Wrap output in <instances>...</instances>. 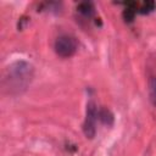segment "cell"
<instances>
[{
    "label": "cell",
    "instance_id": "6da1fadb",
    "mask_svg": "<svg viewBox=\"0 0 156 156\" xmlns=\"http://www.w3.org/2000/svg\"><path fill=\"white\" fill-rule=\"evenodd\" d=\"M33 78V67L26 61H16L7 67V74L5 82H7V88L12 91L24 90Z\"/></svg>",
    "mask_w": 156,
    "mask_h": 156
},
{
    "label": "cell",
    "instance_id": "7a4b0ae2",
    "mask_svg": "<svg viewBox=\"0 0 156 156\" xmlns=\"http://www.w3.org/2000/svg\"><path fill=\"white\" fill-rule=\"evenodd\" d=\"M98 107L96 104L90 100L87 104L85 110V119L83 123V133L87 138L93 139L96 133V121H98Z\"/></svg>",
    "mask_w": 156,
    "mask_h": 156
},
{
    "label": "cell",
    "instance_id": "3957f363",
    "mask_svg": "<svg viewBox=\"0 0 156 156\" xmlns=\"http://www.w3.org/2000/svg\"><path fill=\"white\" fill-rule=\"evenodd\" d=\"M55 51L61 57H71L77 51V41L73 37L63 34L60 35L55 41Z\"/></svg>",
    "mask_w": 156,
    "mask_h": 156
},
{
    "label": "cell",
    "instance_id": "277c9868",
    "mask_svg": "<svg viewBox=\"0 0 156 156\" xmlns=\"http://www.w3.org/2000/svg\"><path fill=\"white\" fill-rule=\"evenodd\" d=\"M98 118L104 123V124H107V126H112L113 124V121H115V116L113 113L106 108V107H102L98 111Z\"/></svg>",
    "mask_w": 156,
    "mask_h": 156
},
{
    "label": "cell",
    "instance_id": "5b68a950",
    "mask_svg": "<svg viewBox=\"0 0 156 156\" xmlns=\"http://www.w3.org/2000/svg\"><path fill=\"white\" fill-rule=\"evenodd\" d=\"M77 10L79 13H82L83 16L85 17H91L95 12V7H94V4L90 2V1H85V2H80L78 6H77Z\"/></svg>",
    "mask_w": 156,
    "mask_h": 156
},
{
    "label": "cell",
    "instance_id": "8992f818",
    "mask_svg": "<svg viewBox=\"0 0 156 156\" xmlns=\"http://www.w3.org/2000/svg\"><path fill=\"white\" fill-rule=\"evenodd\" d=\"M135 4L134 2H130V4H128L127 5V7L124 9V11H123V18H124V21L126 22H132L133 20H134V16H135Z\"/></svg>",
    "mask_w": 156,
    "mask_h": 156
},
{
    "label": "cell",
    "instance_id": "52a82bcc",
    "mask_svg": "<svg viewBox=\"0 0 156 156\" xmlns=\"http://www.w3.org/2000/svg\"><path fill=\"white\" fill-rule=\"evenodd\" d=\"M149 95L151 102L156 106V77H151L149 80Z\"/></svg>",
    "mask_w": 156,
    "mask_h": 156
},
{
    "label": "cell",
    "instance_id": "ba28073f",
    "mask_svg": "<svg viewBox=\"0 0 156 156\" xmlns=\"http://www.w3.org/2000/svg\"><path fill=\"white\" fill-rule=\"evenodd\" d=\"M155 7H156V4H155L154 1H145V2L141 4V6L139 7L138 11H139L140 13L145 15V13H150L151 11H154Z\"/></svg>",
    "mask_w": 156,
    "mask_h": 156
}]
</instances>
